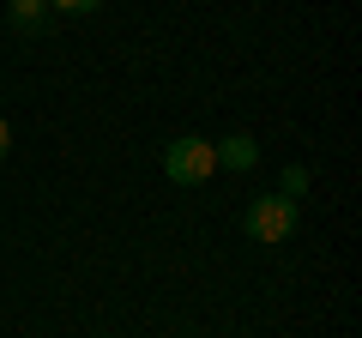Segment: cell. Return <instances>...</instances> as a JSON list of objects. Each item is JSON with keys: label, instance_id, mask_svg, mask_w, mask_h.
I'll return each mask as SVG.
<instances>
[{"label": "cell", "instance_id": "cell-1", "mask_svg": "<svg viewBox=\"0 0 362 338\" xmlns=\"http://www.w3.org/2000/svg\"><path fill=\"white\" fill-rule=\"evenodd\" d=\"M163 175L175 187H206L211 175H218V151H211V139H199V133L169 139L163 145Z\"/></svg>", "mask_w": 362, "mask_h": 338}, {"label": "cell", "instance_id": "cell-2", "mask_svg": "<svg viewBox=\"0 0 362 338\" xmlns=\"http://www.w3.org/2000/svg\"><path fill=\"white\" fill-rule=\"evenodd\" d=\"M242 230L254 235V242H290L296 235V199L284 194H254L242 211Z\"/></svg>", "mask_w": 362, "mask_h": 338}, {"label": "cell", "instance_id": "cell-3", "mask_svg": "<svg viewBox=\"0 0 362 338\" xmlns=\"http://www.w3.org/2000/svg\"><path fill=\"white\" fill-rule=\"evenodd\" d=\"M49 0H6V25L18 30V37H42L49 30Z\"/></svg>", "mask_w": 362, "mask_h": 338}, {"label": "cell", "instance_id": "cell-4", "mask_svg": "<svg viewBox=\"0 0 362 338\" xmlns=\"http://www.w3.org/2000/svg\"><path fill=\"white\" fill-rule=\"evenodd\" d=\"M211 151H218V163H230V169H254V163H259V145L247 139V133H230V139H211Z\"/></svg>", "mask_w": 362, "mask_h": 338}, {"label": "cell", "instance_id": "cell-5", "mask_svg": "<svg viewBox=\"0 0 362 338\" xmlns=\"http://www.w3.org/2000/svg\"><path fill=\"white\" fill-rule=\"evenodd\" d=\"M278 194H284V199H302V194H308V169H302V163H290L284 175H278Z\"/></svg>", "mask_w": 362, "mask_h": 338}, {"label": "cell", "instance_id": "cell-6", "mask_svg": "<svg viewBox=\"0 0 362 338\" xmlns=\"http://www.w3.org/2000/svg\"><path fill=\"white\" fill-rule=\"evenodd\" d=\"M103 0H49V13H97Z\"/></svg>", "mask_w": 362, "mask_h": 338}, {"label": "cell", "instance_id": "cell-7", "mask_svg": "<svg viewBox=\"0 0 362 338\" xmlns=\"http://www.w3.org/2000/svg\"><path fill=\"white\" fill-rule=\"evenodd\" d=\"M13 151V127H6V115H0V157Z\"/></svg>", "mask_w": 362, "mask_h": 338}, {"label": "cell", "instance_id": "cell-8", "mask_svg": "<svg viewBox=\"0 0 362 338\" xmlns=\"http://www.w3.org/2000/svg\"><path fill=\"white\" fill-rule=\"evenodd\" d=\"M90 338H109V332H90Z\"/></svg>", "mask_w": 362, "mask_h": 338}]
</instances>
